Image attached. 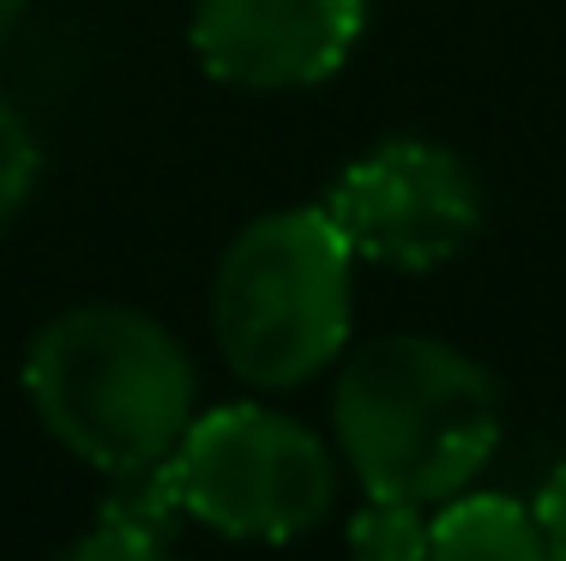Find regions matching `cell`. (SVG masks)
<instances>
[{"mask_svg": "<svg viewBox=\"0 0 566 561\" xmlns=\"http://www.w3.org/2000/svg\"><path fill=\"white\" fill-rule=\"evenodd\" d=\"M332 435L368 496L440 507L464 496L501 447V386L447 339L392 332L344 363Z\"/></svg>", "mask_w": 566, "mask_h": 561, "instance_id": "obj_1", "label": "cell"}, {"mask_svg": "<svg viewBox=\"0 0 566 561\" xmlns=\"http://www.w3.org/2000/svg\"><path fill=\"white\" fill-rule=\"evenodd\" d=\"M193 386L175 332L120 302H78L24 351V398L43 429L109 477L169 459L199 417Z\"/></svg>", "mask_w": 566, "mask_h": 561, "instance_id": "obj_2", "label": "cell"}, {"mask_svg": "<svg viewBox=\"0 0 566 561\" xmlns=\"http://www.w3.org/2000/svg\"><path fill=\"white\" fill-rule=\"evenodd\" d=\"M356 314V253L326 206L253 218L211 278V332L248 386L283 393L332 368Z\"/></svg>", "mask_w": 566, "mask_h": 561, "instance_id": "obj_3", "label": "cell"}, {"mask_svg": "<svg viewBox=\"0 0 566 561\" xmlns=\"http://www.w3.org/2000/svg\"><path fill=\"white\" fill-rule=\"evenodd\" d=\"M181 513L235 543H295L332 513L338 471L307 423L272 405H218L169 453Z\"/></svg>", "mask_w": 566, "mask_h": 561, "instance_id": "obj_4", "label": "cell"}, {"mask_svg": "<svg viewBox=\"0 0 566 561\" xmlns=\"http://www.w3.org/2000/svg\"><path fill=\"white\" fill-rule=\"evenodd\" d=\"M349 253L392 272H434L482 230V187L434 139H386L361 152L326 199Z\"/></svg>", "mask_w": 566, "mask_h": 561, "instance_id": "obj_5", "label": "cell"}, {"mask_svg": "<svg viewBox=\"0 0 566 561\" xmlns=\"http://www.w3.org/2000/svg\"><path fill=\"white\" fill-rule=\"evenodd\" d=\"M368 0H199L193 61L235 91H307L356 55Z\"/></svg>", "mask_w": 566, "mask_h": 561, "instance_id": "obj_6", "label": "cell"}, {"mask_svg": "<svg viewBox=\"0 0 566 561\" xmlns=\"http://www.w3.org/2000/svg\"><path fill=\"white\" fill-rule=\"evenodd\" d=\"M428 561H555L531 507L512 496H452L428 513Z\"/></svg>", "mask_w": 566, "mask_h": 561, "instance_id": "obj_7", "label": "cell"}, {"mask_svg": "<svg viewBox=\"0 0 566 561\" xmlns=\"http://www.w3.org/2000/svg\"><path fill=\"white\" fill-rule=\"evenodd\" d=\"M428 513L434 507L368 496L356 519H349V561H428Z\"/></svg>", "mask_w": 566, "mask_h": 561, "instance_id": "obj_8", "label": "cell"}, {"mask_svg": "<svg viewBox=\"0 0 566 561\" xmlns=\"http://www.w3.org/2000/svg\"><path fill=\"white\" fill-rule=\"evenodd\" d=\"M36 176H43V145H36L31 122L0 97V230L31 206Z\"/></svg>", "mask_w": 566, "mask_h": 561, "instance_id": "obj_9", "label": "cell"}, {"mask_svg": "<svg viewBox=\"0 0 566 561\" xmlns=\"http://www.w3.org/2000/svg\"><path fill=\"white\" fill-rule=\"evenodd\" d=\"M61 561H175L164 550V531H139V526H109L103 519L91 538H78Z\"/></svg>", "mask_w": 566, "mask_h": 561, "instance_id": "obj_10", "label": "cell"}, {"mask_svg": "<svg viewBox=\"0 0 566 561\" xmlns=\"http://www.w3.org/2000/svg\"><path fill=\"white\" fill-rule=\"evenodd\" d=\"M531 519H536V531H543L548 555L566 561V465H555V471L543 477V489L531 496Z\"/></svg>", "mask_w": 566, "mask_h": 561, "instance_id": "obj_11", "label": "cell"}, {"mask_svg": "<svg viewBox=\"0 0 566 561\" xmlns=\"http://www.w3.org/2000/svg\"><path fill=\"white\" fill-rule=\"evenodd\" d=\"M19 19H24V0H0V43L19 31Z\"/></svg>", "mask_w": 566, "mask_h": 561, "instance_id": "obj_12", "label": "cell"}]
</instances>
